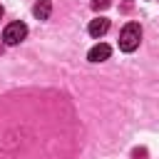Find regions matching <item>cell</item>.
<instances>
[{"instance_id":"6da1fadb","label":"cell","mask_w":159,"mask_h":159,"mask_svg":"<svg viewBox=\"0 0 159 159\" xmlns=\"http://www.w3.org/2000/svg\"><path fill=\"white\" fill-rule=\"evenodd\" d=\"M139 40H142V27L139 22H127L119 32V50L122 52H134L139 47Z\"/></svg>"},{"instance_id":"277c9868","label":"cell","mask_w":159,"mask_h":159,"mask_svg":"<svg viewBox=\"0 0 159 159\" xmlns=\"http://www.w3.org/2000/svg\"><path fill=\"white\" fill-rule=\"evenodd\" d=\"M87 30H89V35H92V37H102V35L109 30V20H107V17H94V20L89 22V27H87Z\"/></svg>"},{"instance_id":"52a82bcc","label":"cell","mask_w":159,"mask_h":159,"mask_svg":"<svg viewBox=\"0 0 159 159\" xmlns=\"http://www.w3.org/2000/svg\"><path fill=\"white\" fill-rule=\"evenodd\" d=\"M134 159H144V149H142V152L137 149V152H134Z\"/></svg>"},{"instance_id":"8992f818","label":"cell","mask_w":159,"mask_h":159,"mask_svg":"<svg viewBox=\"0 0 159 159\" xmlns=\"http://www.w3.org/2000/svg\"><path fill=\"white\" fill-rule=\"evenodd\" d=\"M109 7V0H92V10H104Z\"/></svg>"},{"instance_id":"5b68a950","label":"cell","mask_w":159,"mask_h":159,"mask_svg":"<svg viewBox=\"0 0 159 159\" xmlns=\"http://www.w3.org/2000/svg\"><path fill=\"white\" fill-rule=\"evenodd\" d=\"M50 12H52V0H37L35 7H32V15H35L37 20H47Z\"/></svg>"},{"instance_id":"7a4b0ae2","label":"cell","mask_w":159,"mask_h":159,"mask_svg":"<svg viewBox=\"0 0 159 159\" xmlns=\"http://www.w3.org/2000/svg\"><path fill=\"white\" fill-rule=\"evenodd\" d=\"M25 35H27V25L20 22V20L10 22V25L2 30V40H5V45H17V42L25 40Z\"/></svg>"},{"instance_id":"3957f363","label":"cell","mask_w":159,"mask_h":159,"mask_svg":"<svg viewBox=\"0 0 159 159\" xmlns=\"http://www.w3.org/2000/svg\"><path fill=\"white\" fill-rule=\"evenodd\" d=\"M109 55H112V47L104 45V42H99V45H94V47L87 52V60H89V62H104Z\"/></svg>"},{"instance_id":"ba28073f","label":"cell","mask_w":159,"mask_h":159,"mask_svg":"<svg viewBox=\"0 0 159 159\" xmlns=\"http://www.w3.org/2000/svg\"><path fill=\"white\" fill-rule=\"evenodd\" d=\"M0 17H2V5H0Z\"/></svg>"}]
</instances>
